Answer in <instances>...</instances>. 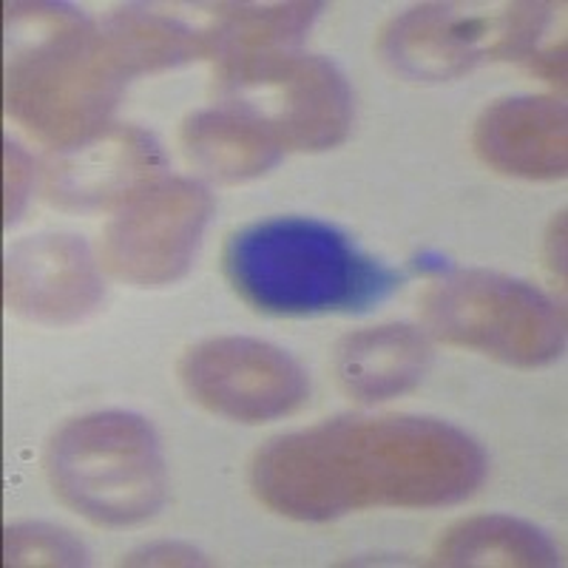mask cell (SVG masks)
Masks as SVG:
<instances>
[{"label":"cell","mask_w":568,"mask_h":568,"mask_svg":"<svg viewBox=\"0 0 568 568\" xmlns=\"http://www.w3.org/2000/svg\"><path fill=\"white\" fill-rule=\"evenodd\" d=\"M486 469L484 449L444 420L338 418L258 449L251 486L276 515L322 524L378 506L460 504L484 484Z\"/></svg>","instance_id":"1"},{"label":"cell","mask_w":568,"mask_h":568,"mask_svg":"<svg viewBox=\"0 0 568 568\" xmlns=\"http://www.w3.org/2000/svg\"><path fill=\"white\" fill-rule=\"evenodd\" d=\"M7 12L9 29L34 34L9 58L7 111L54 151L109 129L140 74L213 58L205 29L149 9H116L103 20L52 3H14Z\"/></svg>","instance_id":"2"},{"label":"cell","mask_w":568,"mask_h":568,"mask_svg":"<svg viewBox=\"0 0 568 568\" xmlns=\"http://www.w3.org/2000/svg\"><path fill=\"white\" fill-rule=\"evenodd\" d=\"M225 276L251 307L273 316L367 311L400 282L347 233L304 216L253 222L233 233Z\"/></svg>","instance_id":"3"},{"label":"cell","mask_w":568,"mask_h":568,"mask_svg":"<svg viewBox=\"0 0 568 568\" xmlns=\"http://www.w3.org/2000/svg\"><path fill=\"white\" fill-rule=\"evenodd\" d=\"M45 475L69 509L114 529L154 517L169 489L160 440L131 413L69 420L45 449Z\"/></svg>","instance_id":"4"},{"label":"cell","mask_w":568,"mask_h":568,"mask_svg":"<svg viewBox=\"0 0 568 568\" xmlns=\"http://www.w3.org/2000/svg\"><path fill=\"white\" fill-rule=\"evenodd\" d=\"M225 105L265 123L284 151H324L347 136L353 94L342 71L296 49L227 54L216 60Z\"/></svg>","instance_id":"5"},{"label":"cell","mask_w":568,"mask_h":568,"mask_svg":"<svg viewBox=\"0 0 568 568\" xmlns=\"http://www.w3.org/2000/svg\"><path fill=\"white\" fill-rule=\"evenodd\" d=\"M424 324L435 338L511 367H542L566 347V316L546 293L489 271H458L426 291Z\"/></svg>","instance_id":"6"},{"label":"cell","mask_w":568,"mask_h":568,"mask_svg":"<svg viewBox=\"0 0 568 568\" xmlns=\"http://www.w3.org/2000/svg\"><path fill=\"white\" fill-rule=\"evenodd\" d=\"M211 211L200 182L162 176L109 222L100 247L105 271L136 287L176 282L194 262Z\"/></svg>","instance_id":"7"},{"label":"cell","mask_w":568,"mask_h":568,"mask_svg":"<svg viewBox=\"0 0 568 568\" xmlns=\"http://www.w3.org/2000/svg\"><path fill=\"white\" fill-rule=\"evenodd\" d=\"M180 378L196 404L245 424L293 415L311 393L304 369L284 349L242 336L187 349Z\"/></svg>","instance_id":"8"},{"label":"cell","mask_w":568,"mask_h":568,"mask_svg":"<svg viewBox=\"0 0 568 568\" xmlns=\"http://www.w3.org/2000/svg\"><path fill=\"white\" fill-rule=\"evenodd\" d=\"M162 169L165 156L154 136L134 125H109L45 160L43 196L71 211L123 207L160 182Z\"/></svg>","instance_id":"9"},{"label":"cell","mask_w":568,"mask_h":568,"mask_svg":"<svg viewBox=\"0 0 568 568\" xmlns=\"http://www.w3.org/2000/svg\"><path fill=\"white\" fill-rule=\"evenodd\" d=\"M500 29L504 12L478 18L444 3H424L389 20L378 38V54L400 78L440 83L491 60Z\"/></svg>","instance_id":"10"},{"label":"cell","mask_w":568,"mask_h":568,"mask_svg":"<svg viewBox=\"0 0 568 568\" xmlns=\"http://www.w3.org/2000/svg\"><path fill=\"white\" fill-rule=\"evenodd\" d=\"M103 298V278L78 236L43 233L18 242L7 256V304L40 324H71Z\"/></svg>","instance_id":"11"},{"label":"cell","mask_w":568,"mask_h":568,"mask_svg":"<svg viewBox=\"0 0 568 568\" xmlns=\"http://www.w3.org/2000/svg\"><path fill=\"white\" fill-rule=\"evenodd\" d=\"M475 151L500 174L557 180L568 169L566 105L557 98H511L475 125Z\"/></svg>","instance_id":"12"},{"label":"cell","mask_w":568,"mask_h":568,"mask_svg":"<svg viewBox=\"0 0 568 568\" xmlns=\"http://www.w3.org/2000/svg\"><path fill=\"white\" fill-rule=\"evenodd\" d=\"M429 367V344L415 327L384 324L342 338L333 369L344 393L364 404L409 393Z\"/></svg>","instance_id":"13"},{"label":"cell","mask_w":568,"mask_h":568,"mask_svg":"<svg viewBox=\"0 0 568 568\" xmlns=\"http://www.w3.org/2000/svg\"><path fill=\"white\" fill-rule=\"evenodd\" d=\"M180 140L191 165L220 182L253 180L284 154L265 123L225 103L187 116Z\"/></svg>","instance_id":"14"},{"label":"cell","mask_w":568,"mask_h":568,"mask_svg":"<svg viewBox=\"0 0 568 568\" xmlns=\"http://www.w3.org/2000/svg\"><path fill=\"white\" fill-rule=\"evenodd\" d=\"M555 542L526 520L506 515H484L460 520L440 537L435 566H504L542 568L557 566Z\"/></svg>","instance_id":"15"},{"label":"cell","mask_w":568,"mask_h":568,"mask_svg":"<svg viewBox=\"0 0 568 568\" xmlns=\"http://www.w3.org/2000/svg\"><path fill=\"white\" fill-rule=\"evenodd\" d=\"M216 20L205 27L213 60L227 54L296 49L311 29L322 3H276V7H216Z\"/></svg>","instance_id":"16"},{"label":"cell","mask_w":568,"mask_h":568,"mask_svg":"<svg viewBox=\"0 0 568 568\" xmlns=\"http://www.w3.org/2000/svg\"><path fill=\"white\" fill-rule=\"evenodd\" d=\"M7 566H83V542L49 524L9 526L3 537Z\"/></svg>","instance_id":"17"},{"label":"cell","mask_w":568,"mask_h":568,"mask_svg":"<svg viewBox=\"0 0 568 568\" xmlns=\"http://www.w3.org/2000/svg\"><path fill=\"white\" fill-rule=\"evenodd\" d=\"M34 182V162L27 151L7 142V222L18 220L20 207L27 205L29 187Z\"/></svg>","instance_id":"18"},{"label":"cell","mask_w":568,"mask_h":568,"mask_svg":"<svg viewBox=\"0 0 568 568\" xmlns=\"http://www.w3.org/2000/svg\"><path fill=\"white\" fill-rule=\"evenodd\" d=\"M125 566H200L202 557L182 542H156L149 549L125 557Z\"/></svg>","instance_id":"19"},{"label":"cell","mask_w":568,"mask_h":568,"mask_svg":"<svg viewBox=\"0 0 568 568\" xmlns=\"http://www.w3.org/2000/svg\"><path fill=\"white\" fill-rule=\"evenodd\" d=\"M526 60H529V69L535 71L537 78L549 80L551 85L566 89V40L551 43L549 49H542V52H537L535 49Z\"/></svg>","instance_id":"20"},{"label":"cell","mask_w":568,"mask_h":568,"mask_svg":"<svg viewBox=\"0 0 568 568\" xmlns=\"http://www.w3.org/2000/svg\"><path fill=\"white\" fill-rule=\"evenodd\" d=\"M546 258H549V267H551V276L560 282H566V220H562V213L555 220V225H551V233H549V253H546Z\"/></svg>","instance_id":"21"}]
</instances>
